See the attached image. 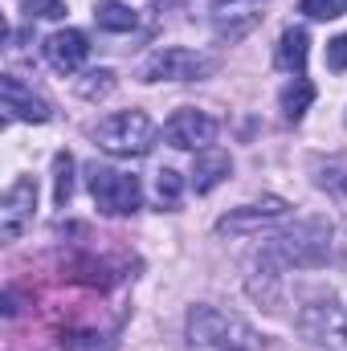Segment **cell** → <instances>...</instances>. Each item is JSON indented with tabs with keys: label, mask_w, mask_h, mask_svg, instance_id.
<instances>
[{
	"label": "cell",
	"mask_w": 347,
	"mask_h": 351,
	"mask_svg": "<svg viewBox=\"0 0 347 351\" xmlns=\"http://www.w3.org/2000/svg\"><path fill=\"white\" fill-rule=\"evenodd\" d=\"M315 184H319V192H327V196L347 213V160L344 156L319 160V164H315Z\"/></svg>",
	"instance_id": "cell-13"
},
{
	"label": "cell",
	"mask_w": 347,
	"mask_h": 351,
	"mask_svg": "<svg viewBox=\"0 0 347 351\" xmlns=\"http://www.w3.org/2000/svg\"><path fill=\"white\" fill-rule=\"evenodd\" d=\"M156 196H160V204H164V208H176V204H180V196H184V180H180V172L164 168V172L156 176Z\"/></svg>",
	"instance_id": "cell-19"
},
{
	"label": "cell",
	"mask_w": 347,
	"mask_h": 351,
	"mask_svg": "<svg viewBox=\"0 0 347 351\" xmlns=\"http://www.w3.org/2000/svg\"><path fill=\"white\" fill-rule=\"evenodd\" d=\"M164 139L180 147V152H204L217 139V119H208L196 106H180L172 110V119L164 123Z\"/></svg>",
	"instance_id": "cell-9"
},
{
	"label": "cell",
	"mask_w": 347,
	"mask_h": 351,
	"mask_svg": "<svg viewBox=\"0 0 347 351\" xmlns=\"http://www.w3.org/2000/svg\"><path fill=\"white\" fill-rule=\"evenodd\" d=\"M90 53V41L82 29H58L53 37H45V62L58 74H74Z\"/></svg>",
	"instance_id": "cell-11"
},
{
	"label": "cell",
	"mask_w": 347,
	"mask_h": 351,
	"mask_svg": "<svg viewBox=\"0 0 347 351\" xmlns=\"http://www.w3.org/2000/svg\"><path fill=\"white\" fill-rule=\"evenodd\" d=\"M327 66L339 74V70H347V33L344 37H335V41H327Z\"/></svg>",
	"instance_id": "cell-22"
},
{
	"label": "cell",
	"mask_w": 347,
	"mask_h": 351,
	"mask_svg": "<svg viewBox=\"0 0 347 351\" xmlns=\"http://www.w3.org/2000/svg\"><path fill=\"white\" fill-rule=\"evenodd\" d=\"M188 343L200 351H265L261 331H254L246 319L225 315L217 306H192L184 323Z\"/></svg>",
	"instance_id": "cell-1"
},
{
	"label": "cell",
	"mask_w": 347,
	"mask_h": 351,
	"mask_svg": "<svg viewBox=\"0 0 347 351\" xmlns=\"http://www.w3.org/2000/svg\"><path fill=\"white\" fill-rule=\"evenodd\" d=\"M307 53H311V37H307V29H286L282 41H278V66H282L286 74L302 78V70H307Z\"/></svg>",
	"instance_id": "cell-14"
},
{
	"label": "cell",
	"mask_w": 347,
	"mask_h": 351,
	"mask_svg": "<svg viewBox=\"0 0 347 351\" xmlns=\"http://www.w3.org/2000/svg\"><path fill=\"white\" fill-rule=\"evenodd\" d=\"M229 172H233L229 152H221V147H204V152H196V164H192V188L204 196V192H213L221 180H229Z\"/></svg>",
	"instance_id": "cell-12"
},
{
	"label": "cell",
	"mask_w": 347,
	"mask_h": 351,
	"mask_svg": "<svg viewBox=\"0 0 347 351\" xmlns=\"http://www.w3.org/2000/svg\"><path fill=\"white\" fill-rule=\"evenodd\" d=\"M156 123L143 114V110H119L110 119L98 123L94 139L106 156H119V160H131V156H147L156 147Z\"/></svg>",
	"instance_id": "cell-3"
},
{
	"label": "cell",
	"mask_w": 347,
	"mask_h": 351,
	"mask_svg": "<svg viewBox=\"0 0 347 351\" xmlns=\"http://www.w3.org/2000/svg\"><path fill=\"white\" fill-rule=\"evenodd\" d=\"M261 254H270L282 269H311V265H323L331 254V225L323 217H307L298 221L294 229L278 233L274 241L261 245Z\"/></svg>",
	"instance_id": "cell-2"
},
{
	"label": "cell",
	"mask_w": 347,
	"mask_h": 351,
	"mask_svg": "<svg viewBox=\"0 0 347 351\" xmlns=\"http://www.w3.org/2000/svg\"><path fill=\"white\" fill-rule=\"evenodd\" d=\"M90 196L98 204V213L106 217H127L143 204V188L139 180L127 172H115V168H90Z\"/></svg>",
	"instance_id": "cell-5"
},
{
	"label": "cell",
	"mask_w": 347,
	"mask_h": 351,
	"mask_svg": "<svg viewBox=\"0 0 347 351\" xmlns=\"http://www.w3.org/2000/svg\"><path fill=\"white\" fill-rule=\"evenodd\" d=\"M290 213V204L282 200V196H261L254 204H241V208H229L221 221H217V233L225 237H254L261 229H270V225H278L282 217Z\"/></svg>",
	"instance_id": "cell-7"
},
{
	"label": "cell",
	"mask_w": 347,
	"mask_h": 351,
	"mask_svg": "<svg viewBox=\"0 0 347 351\" xmlns=\"http://www.w3.org/2000/svg\"><path fill=\"white\" fill-rule=\"evenodd\" d=\"M53 204H66L70 200V192H74V160L62 152L58 160H53Z\"/></svg>",
	"instance_id": "cell-17"
},
{
	"label": "cell",
	"mask_w": 347,
	"mask_h": 351,
	"mask_svg": "<svg viewBox=\"0 0 347 351\" xmlns=\"http://www.w3.org/2000/svg\"><path fill=\"white\" fill-rule=\"evenodd\" d=\"M25 16H37V21H58L66 16V0H21Z\"/></svg>",
	"instance_id": "cell-21"
},
{
	"label": "cell",
	"mask_w": 347,
	"mask_h": 351,
	"mask_svg": "<svg viewBox=\"0 0 347 351\" xmlns=\"http://www.w3.org/2000/svg\"><path fill=\"white\" fill-rule=\"evenodd\" d=\"M298 331L319 351H347V306L339 302H311L298 311Z\"/></svg>",
	"instance_id": "cell-6"
},
{
	"label": "cell",
	"mask_w": 347,
	"mask_h": 351,
	"mask_svg": "<svg viewBox=\"0 0 347 351\" xmlns=\"http://www.w3.org/2000/svg\"><path fill=\"white\" fill-rule=\"evenodd\" d=\"M37 217V184L29 176H16L0 200V237L4 241H16Z\"/></svg>",
	"instance_id": "cell-8"
},
{
	"label": "cell",
	"mask_w": 347,
	"mask_h": 351,
	"mask_svg": "<svg viewBox=\"0 0 347 351\" xmlns=\"http://www.w3.org/2000/svg\"><path fill=\"white\" fill-rule=\"evenodd\" d=\"M347 0H302L298 4V12H307L311 21H335V16H344Z\"/></svg>",
	"instance_id": "cell-20"
},
{
	"label": "cell",
	"mask_w": 347,
	"mask_h": 351,
	"mask_svg": "<svg viewBox=\"0 0 347 351\" xmlns=\"http://www.w3.org/2000/svg\"><path fill=\"white\" fill-rule=\"evenodd\" d=\"M74 90H78L82 98H102V94L115 90V74H110V70H86V74L74 82Z\"/></svg>",
	"instance_id": "cell-18"
},
{
	"label": "cell",
	"mask_w": 347,
	"mask_h": 351,
	"mask_svg": "<svg viewBox=\"0 0 347 351\" xmlns=\"http://www.w3.org/2000/svg\"><path fill=\"white\" fill-rule=\"evenodd\" d=\"M278 102H282V114H286L290 123H298V119L307 114V106L315 102V86H311L307 78H294L290 86H282V94H278Z\"/></svg>",
	"instance_id": "cell-16"
},
{
	"label": "cell",
	"mask_w": 347,
	"mask_h": 351,
	"mask_svg": "<svg viewBox=\"0 0 347 351\" xmlns=\"http://www.w3.org/2000/svg\"><path fill=\"white\" fill-rule=\"evenodd\" d=\"M94 21H98V29H106V33H131L139 16H135V8L123 4V0H98V4H94Z\"/></svg>",
	"instance_id": "cell-15"
},
{
	"label": "cell",
	"mask_w": 347,
	"mask_h": 351,
	"mask_svg": "<svg viewBox=\"0 0 347 351\" xmlns=\"http://www.w3.org/2000/svg\"><path fill=\"white\" fill-rule=\"evenodd\" d=\"M0 90H4V110H8V119H21V123H49V114H53L49 102H45L41 94H33L16 74H4V78H0Z\"/></svg>",
	"instance_id": "cell-10"
},
{
	"label": "cell",
	"mask_w": 347,
	"mask_h": 351,
	"mask_svg": "<svg viewBox=\"0 0 347 351\" xmlns=\"http://www.w3.org/2000/svg\"><path fill=\"white\" fill-rule=\"evenodd\" d=\"M213 70H217V62L208 53H196L184 45H164L139 66V78L143 82H200Z\"/></svg>",
	"instance_id": "cell-4"
}]
</instances>
